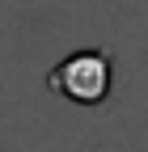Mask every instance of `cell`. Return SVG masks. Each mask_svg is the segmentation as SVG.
Returning a JSON list of instances; mask_svg holds the SVG:
<instances>
[{"instance_id":"obj_1","label":"cell","mask_w":148,"mask_h":152,"mask_svg":"<svg viewBox=\"0 0 148 152\" xmlns=\"http://www.w3.org/2000/svg\"><path fill=\"white\" fill-rule=\"evenodd\" d=\"M114 85V64L106 51H72L47 72V89L72 106H102Z\"/></svg>"}]
</instances>
